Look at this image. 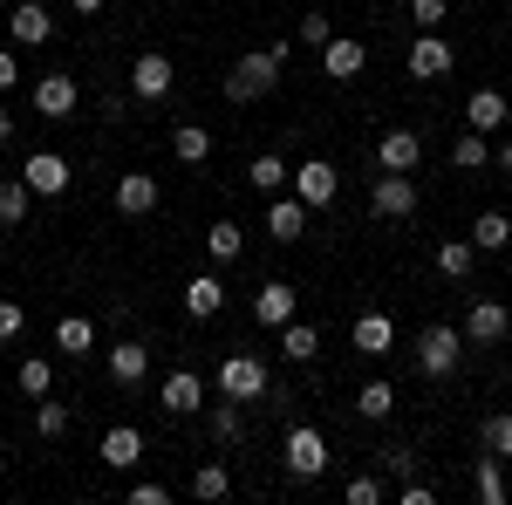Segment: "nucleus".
Segmentation results:
<instances>
[{"instance_id":"nucleus-1","label":"nucleus","mask_w":512,"mask_h":505,"mask_svg":"<svg viewBox=\"0 0 512 505\" xmlns=\"http://www.w3.org/2000/svg\"><path fill=\"white\" fill-rule=\"evenodd\" d=\"M274 82H280V55H274V48L239 55L233 76H226V103H260V96H274Z\"/></svg>"},{"instance_id":"nucleus-2","label":"nucleus","mask_w":512,"mask_h":505,"mask_svg":"<svg viewBox=\"0 0 512 505\" xmlns=\"http://www.w3.org/2000/svg\"><path fill=\"white\" fill-rule=\"evenodd\" d=\"M458 362H465V335H458L451 321H431V328L417 335V369L444 383V376H458Z\"/></svg>"},{"instance_id":"nucleus-3","label":"nucleus","mask_w":512,"mask_h":505,"mask_svg":"<svg viewBox=\"0 0 512 505\" xmlns=\"http://www.w3.org/2000/svg\"><path fill=\"white\" fill-rule=\"evenodd\" d=\"M171 82H178V69H171V55H158V48H144V55L130 62V96H137V103H164Z\"/></svg>"},{"instance_id":"nucleus-4","label":"nucleus","mask_w":512,"mask_h":505,"mask_svg":"<svg viewBox=\"0 0 512 505\" xmlns=\"http://www.w3.org/2000/svg\"><path fill=\"white\" fill-rule=\"evenodd\" d=\"M219 396H239V403H253V396H267V362L260 355H226L219 362Z\"/></svg>"},{"instance_id":"nucleus-5","label":"nucleus","mask_w":512,"mask_h":505,"mask_svg":"<svg viewBox=\"0 0 512 505\" xmlns=\"http://www.w3.org/2000/svg\"><path fill=\"white\" fill-rule=\"evenodd\" d=\"M328 471V437L315 424H294L287 430V478H321Z\"/></svg>"},{"instance_id":"nucleus-6","label":"nucleus","mask_w":512,"mask_h":505,"mask_svg":"<svg viewBox=\"0 0 512 505\" xmlns=\"http://www.w3.org/2000/svg\"><path fill=\"white\" fill-rule=\"evenodd\" d=\"M369 212H376V219H410V212H417V185H410V171H383V178L369 185Z\"/></svg>"},{"instance_id":"nucleus-7","label":"nucleus","mask_w":512,"mask_h":505,"mask_svg":"<svg viewBox=\"0 0 512 505\" xmlns=\"http://www.w3.org/2000/svg\"><path fill=\"white\" fill-rule=\"evenodd\" d=\"M76 103H82V89L69 69H48V76H35V110L48 123H62V117H76Z\"/></svg>"},{"instance_id":"nucleus-8","label":"nucleus","mask_w":512,"mask_h":505,"mask_svg":"<svg viewBox=\"0 0 512 505\" xmlns=\"http://www.w3.org/2000/svg\"><path fill=\"white\" fill-rule=\"evenodd\" d=\"M335 164L328 157H308V164H294V198L308 205V212H321V205H335Z\"/></svg>"},{"instance_id":"nucleus-9","label":"nucleus","mask_w":512,"mask_h":505,"mask_svg":"<svg viewBox=\"0 0 512 505\" xmlns=\"http://www.w3.org/2000/svg\"><path fill=\"white\" fill-rule=\"evenodd\" d=\"M21 178L35 185V198H62L69 185H76V171H69V157H62V151H35L28 164H21Z\"/></svg>"},{"instance_id":"nucleus-10","label":"nucleus","mask_w":512,"mask_h":505,"mask_svg":"<svg viewBox=\"0 0 512 505\" xmlns=\"http://www.w3.org/2000/svg\"><path fill=\"white\" fill-rule=\"evenodd\" d=\"M424 164V137L417 130H383L376 137V171H417Z\"/></svg>"},{"instance_id":"nucleus-11","label":"nucleus","mask_w":512,"mask_h":505,"mask_svg":"<svg viewBox=\"0 0 512 505\" xmlns=\"http://www.w3.org/2000/svg\"><path fill=\"white\" fill-rule=\"evenodd\" d=\"M506 335H512V314L499 308V301H478V308L465 314V342H472V349H499Z\"/></svg>"},{"instance_id":"nucleus-12","label":"nucleus","mask_w":512,"mask_h":505,"mask_svg":"<svg viewBox=\"0 0 512 505\" xmlns=\"http://www.w3.org/2000/svg\"><path fill=\"white\" fill-rule=\"evenodd\" d=\"M158 410H171V417H192V410H205V383H198L192 369H171L158 383Z\"/></svg>"},{"instance_id":"nucleus-13","label":"nucleus","mask_w":512,"mask_h":505,"mask_svg":"<svg viewBox=\"0 0 512 505\" xmlns=\"http://www.w3.org/2000/svg\"><path fill=\"white\" fill-rule=\"evenodd\" d=\"M403 69H410L417 82H437V76H451V69H458V55H451V41H437L431 28H424V41L410 48V62H403Z\"/></svg>"},{"instance_id":"nucleus-14","label":"nucleus","mask_w":512,"mask_h":505,"mask_svg":"<svg viewBox=\"0 0 512 505\" xmlns=\"http://www.w3.org/2000/svg\"><path fill=\"white\" fill-rule=\"evenodd\" d=\"M7 35L21 41V48H41V41L55 35V21H48L41 0H14V7H7Z\"/></svg>"},{"instance_id":"nucleus-15","label":"nucleus","mask_w":512,"mask_h":505,"mask_svg":"<svg viewBox=\"0 0 512 505\" xmlns=\"http://www.w3.org/2000/svg\"><path fill=\"white\" fill-rule=\"evenodd\" d=\"M117 212H123V219L158 212V178H151V171H123V178H117Z\"/></svg>"},{"instance_id":"nucleus-16","label":"nucleus","mask_w":512,"mask_h":505,"mask_svg":"<svg viewBox=\"0 0 512 505\" xmlns=\"http://www.w3.org/2000/svg\"><path fill=\"white\" fill-rule=\"evenodd\" d=\"M321 69H328L335 82H355L362 69H369V48H362L355 35H335L328 48H321Z\"/></svg>"},{"instance_id":"nucleus-17","label":"nucleus","mask_w":512,"mask_h":505,"mask_svg":"<svg viewBox=\"0 0 512 505\" xmlns=\"http://www.w3.org/2000/svg\"><path fill=\"white\" fill-rule=\"evenodd\" d=\"M103 465H110V471H137V465H144V430H137V424L103 430Z\"/></svg>"},{"instance_id":"nucleus-18","label":"nucleus","mask_w":512,"mask_h":505,"mask_svg":"<svg viewBox=\"0 0 512 505\" xmlns=\"http://www.w3.org/2000/svg\"><path fill=\"white\" fill-rule=\"evenodd\" d=\"M219 308H226V287H219V273H192V280H185V314H192V321H212Z\"/></svg>"},{"instance_id":"nucleus-19","label":"nucleus","mask_w":512,"mask_h":505,"mask_svg":"<svg viewBox=\"0 0 512 505\" xmlns=\"http://www.w3.org/2000/svg\"><path fill=\"white\" fill-rule=\"evenodd\" d=\"M253 321H267V328H287V321H294V287H287V280H267V287L253 294Z\"/></svg>"},{"instance_id":"nucleus-20","label":"nucleus","mask_w":512,"mask_h":505,"mask_svg":"<svg viewBox=\"0 0 512 505\" xmlns=\"http://www.w3.org/2000/svg\"><path fill=\"white\" fill-rule=\"evenodd\" d=\"M144 376H151V349H144V342H117V349H110V383L137 389Z\"/></svg>"},{"instance_id":"nucleus-21","label":"nucleus","mask_w":512,"mask_h":505,"mask_svg":"<svg viewBox=\"0 0 512 505\" xmlns=\"http://www.w3.org/2000/svg\"><path fill=\"white\" fill-rule=\"evenodd\" d=\"M246 185L253 192H267V198H280L287 185H294V171H287V157H274V151H260L253 164H246Z\"/></svg>"},{"instance_id":"nucleus-22","label":"nucleus","mask_w":512,"mask_h":505,"mask_svg":"<svg viewBox=\"0 0 512 505\" xmlns=\"http://www.w3.org/2000/svg\"><path fill=\"white\" fill-rule=\"evenodd\" d=\"M267 233H274L280 246H294V239L308 233V205H301V198H274V205H267Z\"/></svg>"},{"instance_id":"nucleus-23","label":"nucleus","mask_w":512,"mask_h":505,"mask_svg":"<svg viewBox=\"0 0 512 505\" xmlns=\"http://www.w3.org/2000/svg\"><path fill=\"white\" fill-rule=\"evenodd\" d=\"M349 342H355L362 355H390V349H396V328H390V314H362V321L349 328Z\"/></svg>"},{"instance_id":"nucleus-24","label":"nucleus","mask_w":512,"mask_h":505,"mask_svg":"<svg viewBox=\"0 0 512 505\" xmlns=\"http://www.w3.org/2000/svg\"><path fill=\"white\" fill-rule=\"evenodd\" d=\"M55 349L82 362V355L96 349V321H89V314H62V321H55Z\"/></svg>"},{"instance_id":"nucleus-25","label":"nucleus","mask_w":512,"mask_h":505,"mask_svg":"<svg viewBox=\"0 0 512 505\" xmlns=\"http://www.w3.org/2000/svg\"><path fill=\"white\" fill-rule=\"evenodd\" d=\"M239 246H246V233H239L233 219H212V233H205V260H212V267H233Z\"/></svg>"},{"instance_id":"nucleus-26","label":"nucleus","mask_w":512,"mask_h":505,"mask_svg":"<svg viewBox=\"0 0 512 505\" xmlns=\"http://www.w3.org/2000/svg\"><path fill=\"white\" fill-rule=\"evenodd\" d=\"M472 492L485 505H506V458H492V451H485V458L472 465Z\"/></svg>"},{"instance_id":"nucleus-27","label":"nucleus","mask_w":512,"mask_h":505,"mask_svg":"<svg viewBox=\"0 0 512 505\" xmlns=\"http://www.w3.org/2000/svg\"><path fill=\"white\" fill-rule=\"evenodd\" d=\"M506 117H512V110H506L499 89H472V103H465V123H472V130H499Z\"/></svg>"},{"instance_id":"nucleus-28","label":"nucleus","mask_w":512,"mask_h":505,"mask_svg":"<svg viewBox=\"0 0 512 505\" xmlns=\"http://www.w3.org/2000/svg\"><path fill=\"white\" fill-rule=\"evenodd\" d=\"M472 267H478V246H472V239H437V273L472 280Z\"/></svg>"},{"instance_id":"nucleus-29","label":"nucleus","mask_w":512,"mask_h":505,"mask_svg":"<svg viewBox=\"0 0 512 505\" xmlns=\"http://www.w3.org/2000/svg\"><path fill=\"white\" fill-rule=\"evenodd\" d=\"M280 349H287V362H315L321 355V328L315 321H287V328H280Z\"/></svg>"},{"instance_id":"nucleus-30","label":"nucleus","mask_w":512,"mask_h":505,"mask_svg":"<svg viewBox=\"0 0 512 505\" xmlns=\"http://www.w3.org/2000/svg\"><path fill=\"white\" fill-rule=\"evenodd\" d=\"M171 157H178V164H205V157H212V130L178 123V130H171Z\"/></svg>"},{"instance_id":"nucleus-31","label":"nucleus","mask_w":512,"mask_h":505,"mask_svg":"<svg viewBox=\"0 0 512 505\" xmlns=\"http://www.w3.org/2000/svg\"><path fill=\"white\" fill-rule=\"evenodd\" d=\"M451 164H458V171H485V164H492L485 130H472V123H465V130H458V144H451Z\"/></svg>"},{"instance_id":"nucleus-32","label":"nucleus","mask_w":512,"mask_h":505,"mask_svg":"<svg viewBox=\"0 0 512 505\" xmlns=\"http://www.w3.org/2000/svg\"><path fill=\"white\" fill-rule=\"evenodd\" d=\"M472 246H478V253H506V246H512V219H506V212H478Z\"/></svg>"},{"instance_id":"nucleus-33","label":"nucleus","mask_w":512,"mask_h":505,"mask_svg":"<svg viewBox=\"0 0 512 505\" xmlns=\"http://www.w3.org/2000/svg\"><path fill=\"white\" fill-rule=\"evenodd\" d=\"M28 205H35V185H28V178H7V185H0V226H21Z\"/></svg>"},{"instance_id":"nucleus-34","label":"nucleus","mask_w":512,"mask_h":505,"mask_svg":"<svg viewBox=\"0 0 512 505\" xmlns=\"http://www.w3.org/2000/svg\"><path fill=\"white\" fill-rule=\"evenodd\" d=\"M192 499H205V505L233 499V471H226V465H198V478H192Z\"/></svg>"},{"instance_id":"nucleus-35","label":"nucleus","mask_w":512,"mask_h":505,"mask_svg":"<svg viewBox=\"0 0 512 505\" xmlns=\"http://www.w3.org/2000/svg\"><path fill=\"white\" fill-rule=\"evenodd\" d=\"M48 389H55V362H48V355H21V396H48Z\"/></svg>"},{"instance_id":"nucleus-36","label":"nucleus","mask_w":512,"mask_h":505,"mask_svg":"<svg viewBox=\"0 0 512 505\" xmlns=\"http://www.w3.org/2000/svg\"><path fill=\"white\" fill-rule=\"evenodd\" d=\"M355 410H362L369 424H383V417L396 410V389L390 383H362V389H355Z\"/></svg>"},{"instance_id":"nucleus-37","label":"nucleus","mask_w":512,"mask_h":505,"mask_svg":"<svg viewBox=\"0 0 512 505\" xmlns=\"http://www.w3.org/2000/svg\"><path fill=\"white\" fill-rule=\"evenodd\" d=\"M205 424H212V437H219V444H239V430H246V417H239V396L212 403V417H205Z\"/></svg>"},{"instance_id":"nucleus-38","label":"nucleus","mask_w":512,"mask_h":505,"mask_svg":"<svg viewBox=\"0 0 512 505\" xmlns=\"http://www.w3.org/2000/svg\"><path fill=\"white\" fill-rule=\"evenodd\" d=\"M478 437H485V451H492V458H506V465H512V410L485 417V424H478Z\"/></svg>"},{"instance_id":"nucleus-39","label":"nucleus","mask_w":512,"mask_h":505,"mask_svg":"<svg viewBox=\"0 0 512 505\" xmlns=\"http://www.w3.org/2000/svg\"><path fill=\"white\" fill-rule=\"evenodd\" d=\"M376 465H383V478H417V451L410 444H383Z\"/></svg>"},{"instance_id":"nucleus-40","label":"nucleus","mask_w":512,"mask_h":505,"mask_svg":"<svg viewBox=\"0 0 512 505\" xmlns=\"http://www.w3.org/2000/svg\"><path fill=\"white\" fill-rule=\"evenodd\" d=\"M35 430H41V437H62V430H69V403H48V396H41Z\"/></svg>"},{"instance_id":"nucleus-41","label":"nucleus","mask_w":512,"mask_h":505,"mask_svg":"<svg viewBox=\"0 0 512 505\" xmlns=\"http://www.w3.org/2000/svg\"><path fill=\"white\" fill-rule=\"evenodd\" d=\"M294 35L308 41V48H328V41H335V28H328V14H301V21H294Z\"/></svg>"},{"instance_id":"nucleus-42","label":"nucleus","mask_w":512,"mask_h":505,"mask_svg":"<svg viewBox=\"0 0 512 505\" xmlns=\"http://www.w3.org/2000/svg\"><path fill=\"white\" fill-rule=\"evenodd\" d=\"M349 505H383V478H369V471L349 478Z\"/></svg>"},{"instance_id":"nucleus-43","label":"nucleus","mask_w":512,"mask_h":505,"mask_svg":"<svg viewBox=\"0 0 512 505\" xmlns=\"http://www.w3.org/2000/svg\"><path fill=\"white\" fill-rule=\"evenodd\" d=\"M444 14H451V0H410V21H417V28H437Z\"/></svg>"},{"instance_id":"nucleus-44","label":"nucleus","mask_w":512,"mask_h":505,"mask_svg":"<svg viewBox=\"0 0 512 505\" xmlns=\"http://www.w3.org/2000/svg\"><path fill=\"white\" fill-rule=\"evenodd\" d=\"M7 342H21V308H14V301H0V349H7Z\"/></svg>"},{"instance_id":"nucleus-45","label":"nucleus","mask_w":512,"mask_h":505,"mask_svg":"<svg viewBox=\"0 0 512 505\" xmlns=\"http://www.w3.org/2000/svg\"><path fill=\"white\" fill-rule=\"evenodd\" d=\"M130 505H171V492H164V485H151V478H144V485H130Z\"/></svg>"},{"instance_id":"nucleus-46","label":"nucleus","mask_w":512,"mask_h":505,"mask_svg":"<svg viewBox=\"0 0 512 505\" xmlns=\"http://www.w3.org/2000/svg\"><path fill=\"white\" fill-rule=\"evenodd\" d=\"M14 82H21V55H7V48H0V96H7Z\"/></svg>"},{"instance_id":"nucleus-47","label":"nucleus","mask_w":512,"mask_h":505,"mask_svg":"<svg viewBox=\"0 0 512 505\" xmlns=\"http://www.w3.org/2000/svg\"><path fill=\"white\" fill-rule=\"evenodd\" d=\"M403 505H437L431 485H417V478H403Z\"/></svg>"},{"instance_id":"nucleus-48","label":"nucleus","mask_w":512,"mask_h":505,"mask_svg":"<svg viewBox=\"0 0 512 505\" xmlns=\"http://www.w3.org/2000/svg\"><path fill=\"white\" fill-rule=\"evenodd\" d=\"M492 164H499V171L512 178V144H499V151H492Z\"/></svg>"},{"instance_id":"nucleus-49","label":"nucleus","mask_w":512,"mask_h":505,"mask_svg":"<svg viewBox=\"0 0 512 505\" xmlns=\"http://www.w3.org/2000/svg\"><path fill=\"white\" fill-rule=\"evenodd\" d=\"M7 137H14V110L0 103V144H7Z\"/></svg>"},{"instance_id":"nucleus-50","label":"nucleus","mask_w":512,"mask_h":505,"mask_svg":"<svg viewBox=\"0 0 512 505\" xmlns=\"http://www.w3.org/2000/svg\"><path fill=\"white\" fill-rule=\"evenodd\" d=\"M96 7H103V0H76V14H96Z\"/></svg>"},{"instance_id":"nucleus-51","label":"nucleus","mask_w":512,"mask_h":505,"mask_svg":"<svg viewBox=\"0 0 512 505\" xmlns=\"http://www.w3.org/2000/svg\"><path fill=\"white\" fill-rule=\"evenodd\" d=\"M7 7H14V0H7Z\"/></svg>"}]
</instances>
